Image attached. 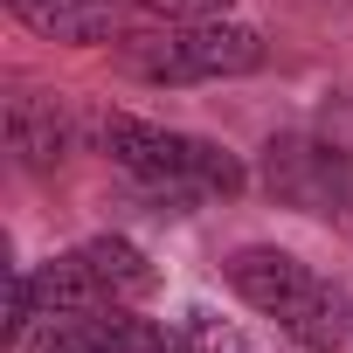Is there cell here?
<instances>
[{"label":"cell","mask_w":353,"mask_h":353,"mask_svg":"<svg viewBox=\"0 0 353 353\" xmlns=\"http://www.w3.org/2000/svg\"><path fill=\"white\" fill-rule=\"evenodd\" d=\"M104 152L159 201H229V194H243V159L229 145L152 125V118H125V111L104 118Z\"/></svg>","instance_id":"1"},{"label":"cell","mask_w":353,"mask_h":353,"mask_svg":"<svg viewBox=\"0 0 353 353\" xmlns=\"http://www.w3.org/2000/svg\"><path fill=\"white\" fill-rule=\"evenodd\" d=\"M21 353H181V332L139 319L132 305H104V312L42 319V346H21Z\"/></svg>","instance_id":"5"},{"label":"cell","mask_w":353,"mask_h":353,"mask_svg":"<svg viewBox=\"0 0 353 353\" xmlns=\"http://www.w3.org/2000/svg\"><path fill=\"white\" fill-rule=\"evenodd\" d=\"M181 353H250V339H243L229 319H215V312H188V325H181Z\"/></svg>","instance_id":"7"},{"label":"cell","mask_w":353,"mask_h":353,"mask_svg":"<svg viewBox=\"0 0 353 353\" xmlns=\"http://www.w3.org/2000/svg\"><path fill=\"white\" fill-rule=\"evenodd\" d=\"M132 8H145V14H173V21H194V14H215L222 0H132Z\"/></svg>","instance_id":"8"},{"label":"cell","mask_w":353,"mask_h":353,"mask_svg":"<svg viewBox=\"0 0 353 353\" xmlns=\"http://www.w3.org/2000/svg\"><path fill=\"white\" fill-rule=\"evenodd\" d=\"M49 42H111L132 28V0H8Z\"/></svg>","instance_id":"6"},{"label":"cell","mask_w":353,"mask_h":353,"mask_svg":"<svg viewBox=\"0 0 353 353\" xmlns=\"http://www.w3.org/2000/svg\"><path fill=\"white\" fill-rule=\"evenodd\" d=\"M256 63H263V35L222 14H194L125 42V70L145 83H222V77H250Z\"/></svg>","instance_id":"4"},{"label":"cell","mask_w":353,"mask_h":353,"mask_svg":"<svg viewBox=\"0 0 353 353\" xmlns=\"http://www.w3.org/2000/svg\"><path fill=\"white\" fill-rule=\"evenodd\" d=\"M229 284L250 312H263L284 339H298L305 353H339L353 339V305L346 291H332L312 263H298L291 250H236L229 256Z\"/></svg>","instance_id":"2"},{"label":"cell","mask_w":353,"mask_h":353,"mask_svg":"<svg viewBox=\"0 0 353 353\" xmlns=\"http://www.w3.org/2000/svg\"><path fill=\"white\" fill-rule=\"evenodd\" d=\"M28 277H35V305H42V319L104 312V305H145L152 284H159V270L145 263V250L125 243V236H90V243H77V250L35 263Z\"/></svg>","instance_id":"3"}]
</instances>
